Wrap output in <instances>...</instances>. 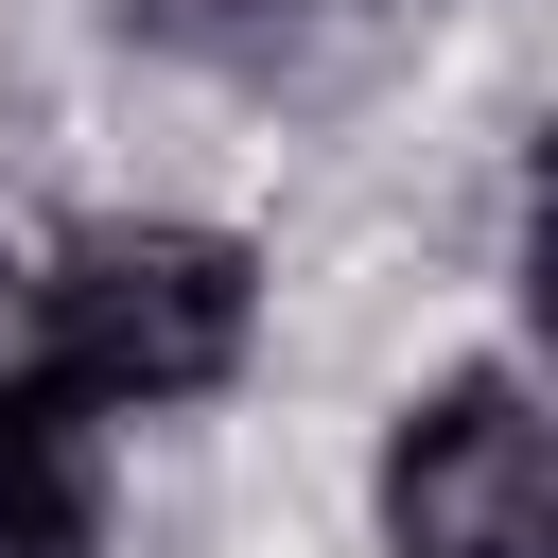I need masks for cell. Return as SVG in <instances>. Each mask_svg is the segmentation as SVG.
<instances>
[{
    "label": "cell",
    "instance_id": "1",
    "mask_svg": "<svg viewBox=\"0 0 558 558\" xmlns=\"http://www.w3.org/2000/svg\"><path fill=\"white\" fill-rule=\"evenodd\" d=\"M262 349V262L192 209H105V227H52V366L70 401H227Z\"/></svg>",
    "mask_w": 558,
    "mask_h": 558
},
{
    "label": "cell",
    "instance_id": "2",
    "mask_svg": "<svg viewBox=\"0 0 558 558\" xmlns=\"http://www.w3.org/2000/svg\"><path fill=\"white\" fill-rule=\"evenodd\" d=\"M384 558H558V418L506 366H436L384 418Z\"/></svg>",
    "mask_w": 558,
    "mask_h": 558
},
{
    "label": "cell",
    "instance_id": "3",
    "mask_svg": "<svg viewBox=\"0 0 558 558\" xmlns=\"http://www.w3.org/2000/svg\"><path fill=\"white\" fill-rule=\"evenodd\" d=\"M105 541V453L70 401H0V558H87Z\"/></svg>",
    "mask_w": 558,
    "mask_h": 558
},
{
    "label": "cell",
    "instance_id": "4",
    "mask_svg": "<svg viewBox=\"0 0 558 558\" xmlns=\"http://www.w3.org/2000/svg\"><path fill=\"white\" fill-rule=\"evenodd\" d=\"M0 401H70V366H52V244H0Z\"/></svg>",
    "mask_w": 558,
    "mask_h": 558
},
{
    "label": "cell",
    "instance_id": "5",
    "mask_svg": "<svg viewBox=\"0 0 558 558\" xmlns=\"http://www.w3.org/2000/svg\"><path fill=\"white\" fill-rule=\"evenodd\" d=\"M506 296H523V331L558 349V140L523 157V227H506Z\"/></svg>",
    "mask_w": 558,
    "mask_h": 558
}]
</instances>
